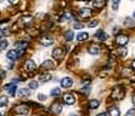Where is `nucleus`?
I'll return each instance as SVG.
<instances>
[{"label":"nucleus","mask_w":135,"mask_h":116,"mask_svg":"<svg viewBox=\"0 0 135 116\" xmlns=\"http://www.w3.org/2000/svg\"><path fill=\"white\" fill-rule=\"evenodd\" d=\"M61 110H63V106L60 104H58V102H54L51 105V107H50V111H53L54 114H60Z\"/></svg>","instance_id":"nucleus-10"},{"label":"nucleus","mask_w":135,"mask_h":116,"mask_svg":"<svg viewBox=\"0 0 135 116\" xmlns=\"http://www.w3.org/2000/svg\"><path fill=\"white\" fill-rule=\"evenodd\" d=\"M60 84H61V86L64 87V89H69V87L73 86V79L71 77H63L61 79V81H60Z\"/></svg>","instance_id":"nucleus-6"},{"label":"nucleus","mask_w":135,"mask_h":116,"mask_svg":"<svg viewBox=\"0 0 135 116\" xmlns=\"http://www.w3.org/2000/svg\"><path fill=\"white\" fill-rule=\"evenodd\" d=\"M89 91H90V87H83V89H81V92H83V94H85V95H88V94H89Z\"/></svg>","instance_id":"nucleus-31"},{"label":"nucleus","mask_w":135,"mask_h":116,"mask_svg":"<svg viewBox=\"0 0 135 116\" xmlns=\"http://www.w3.org/2000/svg\"><path fill=\"white\" fill-rule=\"evenodd\" d=\"M95 36H97L99 40H101V41H105L106 39H108V35H106L105 31H103V30H99L97 34H95Z\"/></svg>","instance_id":"nucleus-13"},{"label":"nucleus","mask_w":135,"mask_h":116,"mask_svg":"<svg viewBox=\"0 0 135 116\" xmlns=\"http://www.w3.org/2000/svg\"><path fill=\"white\" fill-rule=\"evenodd\" d=\"M73 38H74V33H73V31H66V33H65V39H66V41H71Z\"/></svg>","instance_id":"nucleus-23"},{"label":"nucleus","mask_w":135,"mask_h":116,"mask_svg":"<svg viewBox=\"0 0 135 116\" xmlns=\"http://www.w3.org/2000/svg\"><path fill=\"white\" fill-rule=\"evenodd\" d=\"M0 116H1V115H0Z\"/></svg>","instance_id":"nucleus-44"},{"label":"nucleus","mask_w":135,"mask_h":116,"mask_svg":"<svg viewBox=\"0 0 135 116\" xmlns=\"http://www.w3.org/2000/svg\"><path fill=\"white\" fill-rule=\"evenodd\" d=\"M93 4H94V6H95V8L101 9V8L105 5V0H94V1H93Z\"/></svg>","instance_id":"nucleus-17"},{"label":"nucleus","mask_w":135,"mask_h":116,"mask_svg":"<svg viewBox=\"0 0 135 116\" xmlns=\"http://www.w3.org/2000/svg\"><path fill=\"white\" fill-rule=\"evenodd\" d=\"M14 111L16 112V114H19V115H28V114H29V106L25 105V104H21V105L15 106Z\"/></svg>","instance_id":"nucleus-1"},{"label":"nucleus","mask_w":135,"mask_h":116,"mask_svg":"<svg viewBox=\"0 0 135 116\" xmlns=\"http://www.w3.org/2000/svg\"><path fill=\"white\" fill-rule=\"evenodd\" d=\"M133 102H134V105H135V95L133 96Z\"/></svg>","instance_id":"nucleus-41"},{"label":"nucleus","mask_w":135,"mask_h":116,"mask_svg":"<svg viewBox=\"0 0 135 116\" xmlns=\"http://www.w3.org/2000/svg\"><path fill=\"white\" fill-rule=\"evenodd\" d=\"M43 68L44 69H53L54 68V64H53V61L51 60H46V61H44L43 63Z\"/></svg>","instance_id":"nucleus-20"},{"label":"nucleus","mask_w":135,"mask_h":116,"mask_svg":"<svg viewBox=\"0 0 135 116\" xmlns=\"http://www.w3.org/2000/svg\"><path fill=\"white\" fill-rule=\"evenodd\" d=\"M134 19H135V11H134Z\"/></svg>","instance_id":"nucleus-43"},{"label":"nucleus","mask_w":135,"mask_h":116,"mask_svg":"<svg viewBox=\"0 0 135 116\" xmlns=\"http://www.w3.org/2000/svg\"><path fill=\"white\" fill-rule=\"evenodd\" d=\"M8 48V40H0V50Z\"/></svg>","instance_id":"nucleus-24"},{"label":"nucleus","mask_w":135,"mask_h":116,"mask_svg":"<svg viewBox=\"0 0 135 116\" xmlns=\"http://www.w3.org/2000/svg\"><path fill=\"white\" fill-rule=\"evenodd\" d=\"M100 46L98 45V44H91L90 46H89V53L91 54V55H97V54L100 53Z\"/></svg>","instance_id":"nucleus-9"},{"label":"nucleus","mask_w":135,"mask_h":116,"mask_svg":"<svg viewBox=\"0 0 135 116\" xmlns=\"http://www.w3.org/2000/svg\"><path fill=\"white\" fill-rule=\"evenodd\" d=\"M126 116H135V109H130L126 112Z\"/></svg>","instance_id":"nucleus-29"},{"label":"nucleus","mask_w":135,"mask_h":116,"mask_svg":"<svg viewBox=\"0 0 135 116\" xmlns=\"http://www.w3.org/2000/svg\"><path fill=\"white\" fill-rule=\"evenodd\" d=\"M79 15H80V18H83V19H88V18L91 16V10L89 9V8H81V9L79 10Z\"/></svg>","instance_id":"nucleus-4"},{"label":"nucleus","mask_w":135,"mask_h":116,"mask_svg":"<svg viewBox=\"0 0 135 116\" xmlns=\"http://www.w3.org/2000/svg\"><path fill=\"white\" fill-rule=\"evenodd\" d=\"M0 76L3 77V79H4V77L6 76V73H5L4 70H0Z\"/></svg>","instance_id":"nucleus-36"},{"label":"nucleus","mask_w":135,"mask_h":116,"mask_svg":"<svg viewBox=\"0 0 135 116\" xmlns=\"http://www.w3.org/2000/svg\"><path fill=\"white\" fill-rule=\"evenodd\" d=\"M99 105H100V102L98 101V100H91V101L89 102V107L90 109H97Z\"/></svg>","instance_id":"nucleus-21"},{"label":"nucleus","mask_w":135,"mask_h":116,"mask_svg":"<svg viewBox=\"0 0 135 116\" xmlns=\"http://www.w3.org/2000/svg\"><path fill=\"white\" fill-rule=\"evenodd\" d=\"M40 43L43 44L44 46H51L54 44V40H53V38H50V36H45V38L41 39Z\"/></svg>","instance_id":"nucleus-12"},{"label":"nucleus","mask_w":135,"mask_h":116,"mask_svg":"<svg viewBox=\"0 0 135 116\" xmlns=\"http://www.w3.org/2000/svg\"><path fill=\"white\" fill-rule=\"evenodd\" d=\"M5 90H8L9 91V95L10 96H15V94H16V82H13V84H9V85H6L5 86Z\"/></svg>","instance_id":"nucleus-7"},{"label":"nucleus","mask_w":135,"mask_h":116,"mask_svg":"<svg viewBox=\"0 0 135 116\" xmlns=\"http://www.w3.org/2000/svg\"><path fill=\"white\" fill-rule=\"evenodd\" d=\"M131 68H133V69H134V70H135V60H134V61H133V64H131Z\"/></svg>","instance_id":"nucleus-40"},{"label":"nucleus","mask_w":135,"mask_h":116,"mask_svg":"<svg viewBox=\"0 0 135 116\" xmlns=\"http://www.w3.org/2000/svg\"><path fill=\"white\" fill-rule=\"evenodd\" d=\"M111 97H113V99H116V100H121V99L124 97V91H123V89H121V87H115L114 91H113V94H111Z\"/></svg>","instance_id":"nucleus-2"},{"label":"nucleus","mask_w":135,"mask_h":116,"mask_svg":"<svg viewBox=\"0 0 135 116\" xmlns=\"http://www.w3.org/2000/svg\"><path fill=\"white\" fill-rule=\"evenodd\" d=\"M50 79H51V74L50 73H45L44 75H40V76H39V80H40V81H49Z\"/></svg>","instance_id":"nucleus-18"},{"label":"nucleus","mask_w":135,"mask_h":116,"mask_svg":"<svg viewBox=\"0 0 135 116\" xmlns=\"http://www.w3.org/2000/svg\"><path fill=\"white\" fill-rule=\"evenodd\" d=\"M8 101V96H0V106H6Z\"/></svg>","instance_id":"nucleus-22"},{"label":"nucleus","mask_w":135,"mask_h":116,"mask_svg":"<svg viewBox=\"0 0 135 116\" xmlns=\"http://www.w3.org/2000/svg\"><path fill=\"white\" fill-rule=\"evenodd\" d=\"M16 53H18V58H20V56L24 54V49H20V50H18Z\"/></svg>","instance_id":"nucleus-35"},{"label":"nucleus","mask_w":135,"mask_h":116,"mask_svg":"<svg viewBox=\"0 0 135 116\" xmlns=\"http://www.w3.org/2000/svg\"><path fill=\"white\" fill-rule=\"evenodd\" d=\"M109 115L110 116H120V110H119V107L113 106L110 110H109Z\"/></svg>","instance_id":"nucleus-16"},{"label":"nucleus","mask_w":135,"mask_h":116,"mask_svg":"<svg viewBox=\"0 0 135 116\" xmlns=\"http://www.w3.org/2000/svg\"><path fill=\"white\" fill-rule=\"evenodd\" d=\"M113 1V5H114V9H118V4L120 3V0H111Z\"/></svg>","instance_id":"nucleus-33"},{"label":"nucleus","mask_w":135,"mask_h":116,"mask_svg":"<svg viewBox=\"0 0 135 116\" xmlns=\"http://www.w3.org/2000/svg\"><path fill=\"white\" fill-rule=\"evenodd\" d=\"M84 25L83 24H74V29H83Z\"/></svg>","instance_id":"nucleus-34"},{"label":"nucleus","mask_w":135,"mask_h":116,"mask_svg":"<svg viewBox=\"0 0 135 116\" xmlns=\"http://www.w3.org/2000/svg\"><path fill=\"white\" fill-rule=\"evenodd\" d=\"M88 38H89V34H88V33H80V34H78L76 40L78 41H84V40H86Z\"/></svg>","instance_id":"nucleus-19"},{"label":"nucleus","mask_w":135,"mask_h":116,"mask_svg":"<svg viewBox=\"0 0 135 116\" xmlns=\"http://www.w3.org/2000/svg\"><path fill=\"white\" fill-rule=\"evenodd\" d=\"M25 69H26L28 71H34V70L36 69V64L34 63L33 60H28V61L25 63Z\"/></svg>","instance_id":"nucleus-11"},{"label":"nucleus","mask_w":135,"mask_h":116,"mask_svg":"<svg viewBox=\"0 0 135 116\" xmlns=\"http://www.w3.org/2000/svg\"><path fill=\"white\" fill-rule=\"evenodd\" d=\"M97 116H108V114H106V112H101V114H99V115H97Z\"/></svg>","instance_id":"nucleus-39"},{"label":"nucleus","mask_w":135,"mask_h":116,"mask_svg":"<svg viewBox=\"0 0 135 116\" xmlns=\"http://www.w3.org/2000/svg\"><path fill=\"white\" fill-rule=\"evenodd\" d=\"M98 23H99L98 20H93V21H90V23H89V28H95V26L98 25Z\"/></svg>","instance_id":"nucleus-28"},{"label":"nucleus","mask_w":135,"mask_h":116,"mask_svg":"<svg viewBox=\"0 0 135 116\" xmlns=\"http://www.w3.org/2000/svg\"><path fill=\"white\" fill-rule=\"evenodd\" d=\"M65 16H66L68 19H71V14H70L69 11H66V13H65Z\"/></svg>","instance_id":"nucleus-38"},{"label":"nucleus","mask_w":135,"mask_h":116,"mask_svg":"<svg viewBox=\"0 0 135 116\" xmlns=\"http://www.w3.org/2000/svg\"><path fill=\"white\" fill-rule=\"evenodd\" d=\"M128 41H129V38H128L126 35H124V34L118 35V36H116V44H118V45L124 46V45H126V44H128Z\"/></svg>","instance_id":"nucleus-5"},{"label":"nucleus","mask_w":135,"mask_h":116,"mask_svg":"<svg viewBox=\"0 0 135 116\" xmlns=\"http://www.w3.org/2000/svg\"><path fill=\"white\" fill-rule=\"evenodd\" d=\"M28 44L26 43H16L15 44V46H18V48H24V46H26Z\"/></svg>","instance_id":"nucleus-32"},{"label":"nucleus","mask_w":135,"mask_h":116,"mask_svg":"<svg viewBox=\"0 0 135 116\" xmlns=\"http://www.w3.org/2000/svg\"><path fill=\"white\" fill-rule=\"evenodd\" d=\"M10 1V4H13V5H15V4H18L19 3V0H9Z\"/></svg>","instance_id":"nucleus-37"},{"label":"nucleus","mask_w":135,"mask_h":116,"mask_svg":"<svg viewBox=\"0 0 135 116\" xmlns=\"http://www.w3.org/2000/svg\"><path fill=\"white\" fill-rule=\"evenodd\" d=\"M21 21L24 24H29L30 21H31V16H24V18H21Z\"/></svg>","instance_id":"nucleus-25"},{"label":"nucleus","mask_w":135,"mask_h":116,"mask_svg":"<svg viewBox=\"0 0 135 116\" xmlns=\"http://www.w3.org/2000/svg\"><path fill=\"white\" fill-rule=\"evenodd\" d=\"M30 95V91L28 89H20L18 91V96L19 97H28Z\"/></svg>","instance_id":"nucleus-15"},{"label":"nucleus","mask_w":135,"mask_h":116,"mask_svg":"<svg viewBox=\"0 0 135 116\" xmlns=\"http://www.w3.org/2000/svg\"><path fill=\"white\" fill-rule=\"evenodd\" d=\"M38 86H39L38 81H31L29 84V87H30V89H38Z\"/></svg>","instance_id":"nucleus-26"},{"label":"nucleus","mask_w":135,"mask_h":116,"mask_svg":"<svg viewBox=\"0 0 135 116\" xmlns=\"http://www.w3.org/2000/svg\"><path fill=\"white\" fill-rule=\"evenodd\" d=\"M1 35H3V33H1V31H0V38H1Z\"/></svg>","instance_id":"nucleus-42"},{"label":"nucleus","mask_w":135,"mask_h":116,"mask_svg":"<svg viewBox=\"0 0 135 116\" xmlns=\"http://www.w3.org/2000/svg\"><path fill=\"white\" fill-rule=\"evenodd\" d=\"M63 56H64L63 49L56 48V49H54V50H53V58L54 59H58V60H60V59H63Z\"/></svg>","instance_id":"nucleus-8"},{"label":"nucleus","mask_w":135,"mask_h":116,"mask_svg":"<svg viewBox=\"0 0 135 116\" xmlns=\"http://www.w3.org/2000/svg\"><path fill=\"white\" fill-rule=\"evenodd\" d=\"M63 100L65 104H68V105H73L74 102H75V97H74V95L73 94H70V92H66V94H64L63 95Z\"/></svg>","instance_id":"nucleus-3"},{"label":"nucleus","mask_w":135,"mask_h":116,"mask_svg":"<svg viewBox=\"0 0 135 116\" xmlns=\"http://www.w3.org/2000/svg\"><path fill=\"white\" fill-rule=\"evenodd\" d=\"M6 56L10 60H16L18 59V53H16V50H9L8 54H6Z\"/></svg>","instance_id":"nucleus-14"},{"label":"nucleus","mask_w":135,"mask_h":116,"mask_svg":"<svg viewBox=\"0 0 135 116\" xmlns=\"http://www.w3.org/2000/svg\"><path fill=\"white\" fill-rule=\"evenodd\" d=\"M59 94H60V89H59V87H55V89L51 90V95H53V96H56Z\"/></svg>","instance_id":"nucleus-27"},{"label":"nucleus","mask_w":135,"mask_h":116,"mask_svg":"<svg viewBox=\"0 0 135 116\" xmlns=\"http://www.w3.org/2000/svg\"><path fill=\"white\" fill-rule=\"evenodd\" d=\"M118 51H119V55H120V56H125V55H126V50H125V49H119Z\"/></svg>","instance_id":"nucleus-30"}]
</instances>
